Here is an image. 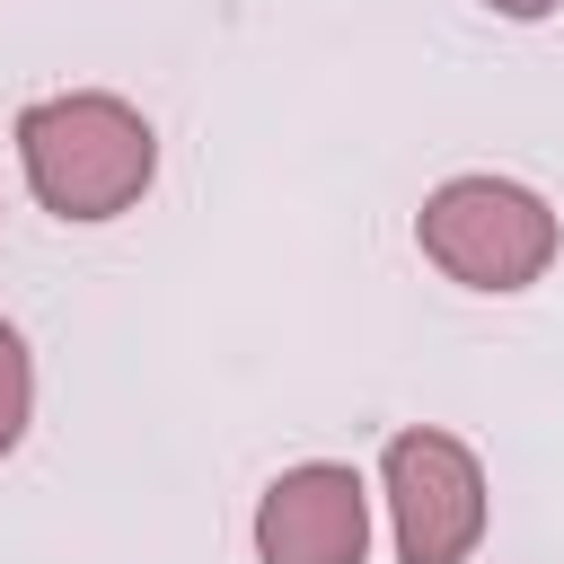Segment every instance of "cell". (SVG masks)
I'll use <instances>...</instances> for the list:
<instances>
[{"instance_id":"cell-1","label":"cell","mask_w":564,"mask_h":564,"mask_svg":"<svg viewBox=\"0 0 564 564\" xmlns=\"http://www.w3.org/2000/svg\"><path fill=\"white\" fill-rule=\"evenodd\" d=\"M18 167L53 220H115L159 176V132L106 88H62L18 115Z\"/></svg>"},{"instance_id":"cell-2","label":"cell","mask_w":564,"mask_h":564,"mask_svg":"<svg viewBox=\"0 0 564 564\" xmlns=\"http://www.w3.org/2000/svg\"><path fill=\"white\" fill-rule=\"evenodd\" d=\"M414 247L467 291H529L555 264L564 229H555L546 194H529L520 176H449L423 194Z\"/></svg>"},{"instance_id":"cell-3","label":"cell","mask_w":564,"mask_h":564,"mask_svg":"<svg viewBox=\"0 0 564 564\" xmlns=\"http://www.w3.org/2000/svg\"><path fill=\"white\" fill-rule=\"evenodd\" d=\"M388 485V529H397V564H467L485 538V467L458 432H397L379 458Z\"/></svg>"},{"instance_id":"cell-4","label":"cell","mask_w":564,"mask_h":564,"mask_svg":"<svg viewBox=\"0 0 564 564\" xmlns=\"http://www.w3.org/2000/svg\"><path fill=\"white\" fill-rule=\"evenodd\" d=\"M370 555V485L335 458L282 467L256 502V564H361Z\"/></svg>"},{"instance_id":"cell-5","label":"cell","mask_w":564,"mask_h":564,"mask_svg":"<svg viewBox=\"0 0 564 564\" xmlns=\"http://www.w3.org/2000/svg\"><path fill=\"white\" fill-rule=\"evenodd\" d=\"M26 414H35V361H26V335L0 317V458L26 441Z\"/></svg>"},{"instance_id":"cell-6","label":"cell","mask_w":564,"mask_h":564,"mask_svg":"<svg viewBox=\"0 0 564 564\" xmlns=\"http://www.w3.org/2000/svg\"><path fill=\"white\" fill-rule=\"evenodd\" d=\"M476 9H494V18H520V26H538V18H555L564 0H476Z\"/></svg>"}]
</instances>
